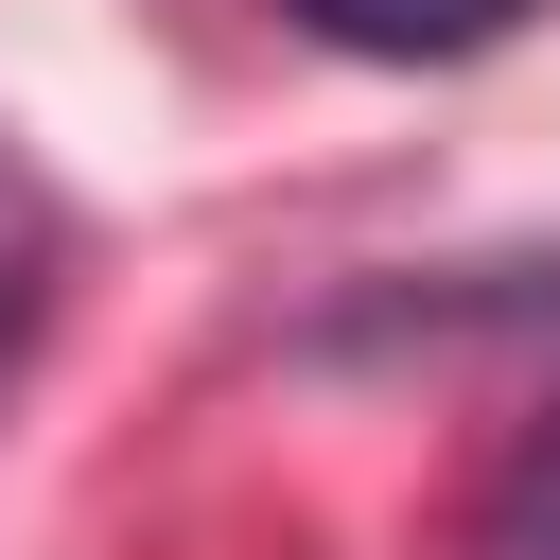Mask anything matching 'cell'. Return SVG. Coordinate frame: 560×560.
<instances>
[{
    "mask_svg": "<svg viewBox=\"0 0 560 560\" xmlns=\"http://www.w3.org/2000/svg\"><path fill=\"white\" fill-rule=\"evenodd\" d=\"M52 315H70V192L0 140V402L35 385V350H52Z\"/></svg>",
    "mask_w": 560,
    "mask_h": 560,
    "instance_id": "6da1fadb",
    "label": "cell"
},
{
    "mask_svg": "<svg viewBox=\"0 0 560 560\" xmlns=\"http://www.w3.org/2000/svg\"><path fill=\"white\" fill-rule=\"evenodd\" d=\"M298 35H332V52H368V70H455V52H490L525 0H280Z\"/></svg>",
    "mask_w": 560,
    "mask_h": 560,
    "instance_id": "7a4b0ae2",
    "label": "cell"
},
{
    "mask_svg": "<svg viewBox=\"0 0 560 560\" xmlns=\"http://www.w3.org/2000/svg\"><path fill=\"white\" fill-rule=\"evenodd\" d=\"M472 560H560V402L508 438V472H490V508H472Z\"/></svg>",
    "mask_w": 560,
    "mask_h": 560,
    "instance_id": "3957f363",
    "label": "cell"
}]
</instances>
